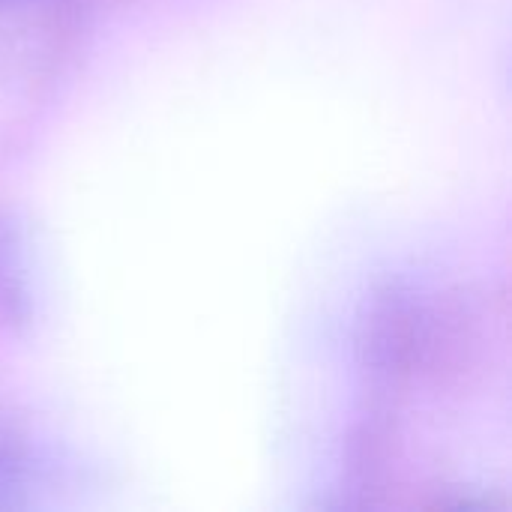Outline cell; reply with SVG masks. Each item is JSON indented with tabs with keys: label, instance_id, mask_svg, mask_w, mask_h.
<instances>
[{
	"label": "cell",
	"instance_id": "cell-1",
	"mask_svg": "<svg viewBox=\"0 0 512 512\" xmlns=\"http://www.w3.org/2000/svg\"><path fill=\"white\" fill-rule=\"evenodd\" d=\"M24 309V273L18 243L0 228V321H15Z\"/></svg>",
	"mask_w": 512,
	"mask_h": 512
},
{
	"label": "cell",
	"instance_id": "cell-2",
	"mask_svg": "<svg viewBox=\"0 0 512 512\" xmlns=\"http://www.w3.org/2000/svg\"><path fill=\"white\" fill-rule=\"evenodd\" d=\"M18 471H21V459L9 444H0V495L18 483Z\"/></svg>",
	"mask_w": 512,
	"mask_h": 512
}]
</instances>
